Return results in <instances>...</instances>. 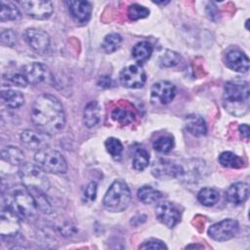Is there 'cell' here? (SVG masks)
I'll list each match as a JSON object with an SVG mask.
<instances>
[{
  "mask_svg": "<svg viewBox=\"0 0 250 250\" xmlns=\"http://www.w3.org/2000/svg\"><path fill=\"white\" fill-rule=\"evenodd\" d=\"M102 117V108L98 102H89L84 108L83 112V122L86 127L92 128L99 124Z\"/></svg>",
  "mask_w": 250,
  "mask_h": 250,
  "instance_id": "ffe728a7",
  "label": "cell"
},
{
  "mask_svg": "<svg viewBox=\"0 0 250 250\" xmlns=\"http://www.w3.org/2000/svg\"><path fill=\"white\" fill-rule=\"evenodd\" d=\"M27 188L30 191V193L35 201L37 209L40 210L44 214L52 213L53 208H52L50 201L47 198L45 190L37 188Z\"/></svg>",
  "mask_w": 250,
  "mask_h": 250,
  "instance_id": "cb8c5ba5",
  "label": "cell"
},
{
  "mask_svg": "<svg viewBox=\"0 0 250 250\" xmlns=\"http://www.w3.org/2000/svg\"><path fill=\"white\" fill-rule=\"evenodd\" d=\"M154 3H155V4H163V5H164V4H167L168 2H154Z\"/></svg>",
  "mask_w": 250,
  "mask_h": 250,
  "instance_id": "ee69618b",
  "label": "cell"
},
{
  "mask_svg": "<svg viewBox=\"0 0 250 250\" xmlns=\"http://www.w3.org/2000/svg\"><path fill=\"white\" fill-rule=\"evenodd\" d=\"M239 225L236 220L225 219L208 229V235L216 241H227L236 235Z\"/></svg>",
  "mask_w": 250,
  "mask_h": 250,
  "instance_id": "52a82bcc",
  "label": "cell"
},
{
  "mask_svg": "<svg viewBox=\"0 0 250 250\" xmlns=\"http://www.w3.org/2000/svg\"><path fill=\"white\" fill-rule=\"evenodd\" d=\"M21 144L30 150L39 151L43 148L48 147L50 143V135L34 130H24L21 134Z\"/></svg>",
  "mask_w": 250,
  "mask_h": 250,
  "instance_id": "4fadbf2b",
  "label": "cell"
},
{
  "mask_svg": "<svg viewBox=\"0 0 250 250\" xmlns=\"http://www.w3.org/2000/svg\"><path fill=\"white\" fill-rule=\"evenodd\" d=\"M19 174L22 185L26 188H37L46 191L50 187L49 181L43 170L36 164L23 163L21 165Z\"/></svg>",
  "mask_w": 250,
  "mask_h": 250,
  "instance_id": "8992f818",
  "label": "cell"
},
{
  "mask_svg": "<svg viewBox=\"0 0 250 250\" xmlns=\"http://www.w3.org/2000/svg\"><path fill=\"white\" fill-rule=\"evenodd\" d=\"M137 195H138V198L145 204L156 202L162 197V194L160 191L154 189L149 186H144L138 189Z\"/></svg>",
  "mask_w": 250,
  "mask_h": 250,
  "instance_id": "4316f807",
  "label": "cell"
},
{
  "mask_svg": "<svg viewBox=\"0 0 250 250\" xmlns=\"http://www.w3.org/2000/svg\"><path fill=\"white\" fill-rule=\"evenodd\" d=\"M23 36L28 46L37 53H45L50 47V37L42 29L27 28Z\"/></svg>",
  "mask_w": 250,
  "mask_h": 250,
  "instance_id": "5bb4252c",
  "label": "cell"
},
{
  "mask_svg": "<svg viewBox=\"0 0 250 250\" xmlns=\"http://www.w3.org/2000/svg\"><path fill=\"white\" fill-rule=\"evenodd\" d=\"M21 18V14L15 4H13L12 2L1 1V13H0L1 21H18Z\"/></svg>",
  "mask_w": 250,
  "mask_h": 250,
  "instance_id": "484cf974",
  "label": "cell"
},
{
  "mask_svg": "<svg viewBox=\"0 0 250 250\" xmlns=\"http://www.w3.org/2000/svg\"><path fill=\"white\" fill-rule=\"evenodd\" d=\"M21 229V217L12 209L2 205L0 217V234L1 236H14Z\"/></svg>",
  "mask_w": 250,
  "mask_h": 250,
  "instance_id": "9c48e42d",
  "label": "cell"
},
{
  "mask_svg": "<svg viewBox=\"0 0 250 250\" xmlns=\"http://www.w3.org/2000/svg\"><path fill=\"white\" fill-rule=\"evenodd\" d=\"M238 129H239V133L241 134V136L245 140H248V138H249V126L247 124H241Z\"/></svg>",
  "mask_w": 250,
  "mask_h": 250,
  "instance_id": "b9f144b4",
  "label": "cell"
},
{
  "mask_svg": "<svg viewBox=\"0 0 250 250\" xmlns=\"http://www.w3.org/2000/svg\"><path fill=\"white\" fill-rule=\"evenodd\" d=\"M19 4L26 15L34 20H47L53 14V4L50 1H20Z\"/></svg>",
  "mask_w": 250,
  "mask_h": 250,
  "instance_id": "30bf717a",
  "label": "cell"
},
{
  "mask_svg": "<svg viewBox=\"0 0 250 250\" xmlns=\"http://www.w3.org/2000/svg\"><path fill=\"white\" fill-rule=\"evenodd\" d=\"M1 157L4 161L14 166H20L24 163V153L14 146H3L1 149Z\"/></svg>",
  "mask_w": 250,
  "mask_h": 250,
  "instance_id": "7402d4cb",
  "label": "cell"
},
{
  "mask_svg": "<svg viewBox=\"0 0 250 250\" xmlns=\"http://www.w3.org/2000/svg\"><path fill=\"white\" fill-rule=\"evenodd\" d=\"M131 200V191L127 184L121 180L114 181L105 192L103 204L110 212H121L127 208Z\"/></svg>",
  "mask_w": 250,
  "mask_h": 250,
  "instance_id": "277c9868",
  "label": "cell"
},
{
  "mask_svg": "<svg viewBox=\"0 0 250 250\" xmlns=\"http://www.w3.org/2000/svg\"><path fill=\"white\" fill-rule=\"evenodd\" d=\"M249 195V185L247 183L238 182L229 187L226 191V199L231 204H241L245 202Z\"/></svg>",
  "mask_w": 250,
  "mask_h": 250,
  "instance_id": "ac0fdd59",
  "label": "cell"
},
{
  "mask_svg": "<svg viewBox=\"0 0 250 250\" xmlns=\"http://www.w3.org/2000/svg\"><path fill=\"white\" fill-rule=\"evenodd\" d=\"M155 216L159 222L168 228H174L181 218L179 209L175 204L169 201H162L155 208Z\"/></svg>",
  "mask_w": 250,
  "mask_h": 250,
  "instance_id": "7c38bea8",
  "label": "cell"
},
{
  "mask_svg": "<svg viewBox=\"0 0 250 250\" xmlns=\"http://www.w3.org/2000/svg\"><path fill=\"white\" fill-rule=\"evenodd\" d=\"M31 121L48 135L61 131L65 124V113L60 100L50 94L39 96L31 107Z\"/></svg>",
  "mask_w": 250,
  "mask_h": 250,
  "instance_id": "6da1fadb",
  "label": "cell"
},
{
  "mask_svg": "<svg viewBox=\"0 0 250 250\" xmlns=\"http://www.w3.org/2000/svg\"><path fill=\"white\" fill-rule=\"evenodd\" d=\"M96 195H97V183L95 182H91L85 188L84 191V199L86 201L92 202L96 199Z\"/></svg>",
  "mask_w": 250,
  "mask_h": 250,
  "instance_id": "74e56055",
  "label": "cell"
},
{
  "mask_svg": "<svg viewBox=\"0 0 250 250\" xmlns=\"http://www.w3.org/2000/svg\"><path fill=\"white\" fill-rule=\"evenodd\" d=\"M152 51H153V48L149 42L141 41L133 47L132 57L134 58V60L137 62L142 63V62H146L150 58Z\"/></svg>",
  "mask_w": 250,
  "mask_h": 250,
  "instance_id": "d4e9b609",
  "label": "cell"
},
{
  "mask_svg": "<svg viewBox=\"0 0 250 250\" xmlns=\"http://www.w3.org/2000/svg\"><path fill=\"white\" fill-rule=\"evenodd\" d=\"M3 204L15 211L21 219H29L38 210L30 191L24 185H17L9 188L3 195Z\"/></svg>",
  "mask_w": 250,
  "mask_h": 250,
  "instance_id": "3957f363",
  "label": "cell"
},
{
  "mask_svg": "<svg viewBox=\"0 0 250 250\" xmlns=\"http://www.w3.org/2000/svg\"><path fill=\"white\" fill-rule=\"evenodd\" d=\"M119 80L125 88L139 89L146 83V72L140 64H130L121 70Z\"/></svg>",
  "mask_w": 250,
  "mask_h": 250,
  "instance_id": "ba28073f",
  "label": "cell"
},
{
  "mask_svg": "<svg viewBox=\"0 0 250 250\" xmlns=\"http://www.w3.org/2000/svg\"><path fill=\"white\" fill-rule=\"evenodd\" d=\"M180 61V56L173 51H165L159 58V63L163 67H172L178 64Z\"/></svg>",
  "mask_w": 250,
  "mask_h": 250,
  "instance_id": "d590c367",
  "label": "cell"
},
{
  "mask_svg": "<svg viewBox=\"0 0 250 250\" xmlns=\"http://www.w3.org/2000/svg\"><path fill=\"white\" fill-rule=\"evenodd\" d=\"M1 99L3 104L10 108H18L24 103V97L21 92L13 89L2 90Z\"/></svg>",
  "mask_w": 250,
  "mask_h": 250,
  "instance_id": "603a6c76",
  "label": "cell"
},
{
  "mask_svg": "<svg viewBox=\"0 0 250 250\" xmlns=\"http://www.w3.org/2000/svg\"><path fill=\"white\" fill-rule=\"evenodd\" d=\"M1 41L8 46H14L16 43V35L13 30L5 29L1 32Z\"/></svg>",
  "mask_w": 250,
  "mask_h": 250,
  "instance_id": "f35d334b",
  "label": "cell"
},
{
  "mask_svg": "<svg viewBox=\"0 0 250 250\" xmlns=\"http://www.w3.org/2000/svg\"><path fill=\"white\" fill-rule=\"evenodd\" d=\"M98 86H99L100 88H103V89L109 88V87L111 86V79H110V77H108V76H102V77L99 79Z\"/></svg>",
  "mask_w": 250,
  "mask_h": 250,
  "instance_id": "60d3db41",
  "label": "cell"
},
{
  "mask_svg": "<svg viewBox=\"0 0 250 250\" xmlns=\"http://www.w3.org/2000/svg\"><path fill=\"white\" fill-rule=\"evenodd\" d=\"M104 146H105L106 151L111 155V157L114 160H119L121 158L122 151H123V146L118 139L113 138V137L108 138V139H106Z\"/></svg>",
  "mask_w": 250,
  "mask_h": 250,
  "instance_id": "d6a6232c",
  "label": "cell"
},
{
  "mask_svg": "<svg viewBox=\"0 0 250 250\" xmlns=\"http://www.w3.org/2000/svg\"><path fill=\"white\" fill-rule=\"evenodd\" d=\"M110 115L114 121H116L122 125H128V124L132 123L135 119V114L132 111H130L129 109H126L123 107L113 108Z\"/></svg>",
  "mask_w": 250,
  "mask_h": 250,
  "instance_id": "1f68e13d",
  "label": "cell"
},
{
  "mask_svg": "<svg viewBox=\"0 0 250 250\" xmlns=\"http://www.w3.org/2000/svg\"><path fill=\"white\" fill-rule=\"evenodd\" d=\"M148 163H149L148 152L143 147L136 148L132 156L133 168L138 171H143L148 166Z\"/></svg>",
  "mask_w": 250,
  "mask_h": 250,
  "instance_id": "83f0119b",
  "label": "cell"
},
{
  "mask_svg": "<svg viewBox=\"0 0 250 250\" xmlns=\"http://www.w3.org/2000/svg\"><path fill=\"white\" fill-rule=\"evenodd\" d=\"M14 85L16 86H19V87H26L28 82L26 80V78L24 77V75L20 72V73H14L12 75L9 76L8 78Z\"/></svg>",
  "mask_w": 250,
  "mask_h": 250,
  "instance_id": "ab89813d",
  "label": "cell"
},
{
  "mask_svg": "<svg viewBox=\"0 0 250 250\" xmlns=\"http://www.w3.org/2000/svg\"><path fill=\"white\" fill-rule=\"evenodd\" d=\"M226 65L236 72H247L249 69V59L248 57L239 50H230L225 57Z\"/></svg>",
  "mask_w": 250,
  "mask_h": 250,
  "instance_id": "e0dca14e",
  "label": "cell"
},
{
  "mask_svg": "<svg viewBox=\"0 0 250 250\" xmlns=\"http://www.w3.org/2000/svg\"><path fill=\"white\" fill-rule=\"evenodd\" d=\"M220 198L219 192L211 188H204L197 193L198 201L204 206H212Z\"/></svg>",
  "mask_w": 250,
  "mask_h": 250,
  "instance_id": "f546056e",
  "label": "cell"
},
{
  "mask_svg": "<svg viewBox=\"0 0 250 250\" xmlns=\"http://www.w3.org/2000/svg\"><path fill=\"white\" fill-rule=\"evenodd\" d=\"M152 146L156 151H158L160 153H167L172 150V148L174 146V141L170 137L163 136V137L156 139L153 142Z\"/></svg>",
  "mask_w": 250,
  "mask_h": 250,
  "instance_id": "e575fe53",
  "label": "cell"
},
{
  "mask_svg": "<svg viewBox=\"0 0 250 250\" xmlns=\"http://www.w3.org/2000/svg\"><path fill=\"white\" fill-rule=\"evenodd\" d=\"M140 249H167V246L160 240L149 239L139 246Z\"/></svg>",
  "mask_w": 250,
  "mask_h": 250,
  "instance_id": "8d00e7d4",
  "label": "cell"
},
{
  "mask_svg": "<svg viewBox=\"0 0 250 250\" xmlns=\"http://www.w3.org/2000/svg\"><path fill=\"white\" fill-rule=\"evenodd\" d=\"M220 164L227 168H240L243 165V160L231 151H224L218 158Z\"/></svg>",
  "mask_w": 250,
  "mask_h": 250,
  "instance_id": "f1b7e54d",
  "label": "cell"
},
{
  "mask_svg": "<svg viewBox=\"0 0 250 250\" xmlns=\"http://www.w3.org/2000/svg\"><path fill=\"white\" fill-rule=\"evenodd\" d=\"M68 10L72 18L78 22H86L92 14V4L88 1H67Z\"/></svg>",
  "mask_w": 250,
  "mask_h": 250,
  "instance_id": "d6986e66",
  "label": "cell"
},
{
  "mask_svg": "<svg viewBox=\"0 0 250 250\" xmlns=\"http://www.w3.org/2000/svg\"><path fill=\"white\" fill-rule=\"evenodd\" d=\"M34 160L37 166L43 171L52 174L65 173L67 169L66 161L62 154L56 149H52L49 146L36 151Z\"/></svg>",
  "mask_w": 250,
  "mask_h": 250,
  "instance_id": "5b68a950",
  "label": "cell"
},
{
  "mask_svg": "<svg viewBox=\"0 0 250 250\" xmlns=\"http://www.w3.org/2000/svg\"><path fill=\"white\" fill-rule=\"evenodd\" d=\"M122 43V37L118 33L107 34L102 43V49L106 54H111L115 52Z\"/></svg>",
  "mask_w": 250,
  "mask_h": 250,
  "instance_id": "4dcf8cb0",
  "label": "cell"
},
{
  "mask_svg": "<svg viewBox=\"0 0 250 250\" xmlns=\"http://www.w3.org/2000/svg\"><path fill=\"white\" fill-rule=\"evenodd\" d=\"M224 105L226 109L240 116L247 113L249 108V84L244 80L229 81L224 90Z\"/></svg>",
  "mask_w": 250,
  "mask_h": 250,
  "instance_id": "7a4b0ae2",
  "label": "cell"
},
{
  "mask_svg": "<svg viewBox=\"0 0 250 250\" xmlns=\"http://www.w3.org/2000/svg\"><path fill=\"white\" fill-rule=\"evenodd\" d=\"M127 15L131 21H138L146 18L149 15V10L142 5L132 4L128 7Z\"/></svg>",
  "mask_w": 250,
  "mask_h": 250,
  "instance_id": "836d02e7",
  "label": "cell"
},
{
  "mask_svg": "<svg viewBox=\"0 0 250 250\" xmlns=\"http://www.w3.org/2000/svg\"><path fill=\"white\" fill-rule=\"evenodd\" d=\"M151 173L158 179H181L182 165L176 164L168 159L159 158L153 162L151 166Z\"/></svg>",
  "mask_w": 250,
  "mask_h": 250,
  "instance_id": "8fae6325",
  "label": "cell"
},
{
  "mask_svg": "<svg viewBox=\"0 0 250 250\" xmlns=\"http://www.w3.org/2000/svg\"><path fill=\"white\" fill-rule=\"evenodd\" d=\"M21 73L26 78L28 84L37 85L47 79L48 69L41 62H34L24 65L22 67Z\"/></svg>",
  "mask_w": 250,
  "mask_h": 250,
  "instance_id": "2e32d148",
  "label": "cell"
},
{
  "mask_svg": "<svg viewBox=\"0 0 250 250\" xmlns=\"http://www.w3.org/2000/svg\"><path fill=\"white\" fill-rule=\"evenodd\" d=\"M151 99L161 104L171 103L176 95V87L169 81H159L151 87Z\"/></svg>",
  "mask_w": 250,
  "mask_h": 250,
  "instance_id": "9a60e30c",
  "label": "cell"
},
{
  "mask_svg": "<svg viewBox=\"0 0 250 250\" xmlns=\"http://www.w3.org/2000/svg\"><path fill=\"white\" fill-rule=\"evenodd\" d=\"M186 248H203L201 245H188Z\"/></svg>",
  "mask_w": 250,
  "mask_h": 250,
  "instance_id": "7bdbcfd3",
  "label": "cell"
},
{
  "mask_svg": "<svg viewBox=\"0 0 250 250\" xmlns=\"http://www.w3.org/2000/svg\"><path fill=\"white\" fill-rule=\"evenodd\" d=\"M185 126L188 132L195 137L204 136L207 133V126L202 116L191 113L188 114L185 119Z\"/></svg>",
  "mask_w": 250,
  "mask_h": 250,
  "instance_id": "44dd1931",
  "label": "cell"
}]
</instances>
